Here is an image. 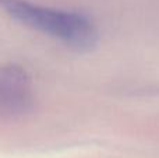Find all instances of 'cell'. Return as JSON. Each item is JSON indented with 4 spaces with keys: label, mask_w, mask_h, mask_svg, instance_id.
<instances>
[{
    "label": "cell",
    "mask_w": 159,
    "mask_h": 158,
    "mask_svg": "<svg viewBox=\"0 0 159 158\" xmlns=\"http://www.w3.org/2000/svg\"><path fill=\"white\" fill-rule=\"evenodd\" d=\"M0 8L22 25L61 41L80 52L89 50L98 41V31L80 13L46 7L28 0H0Z\"/></svg>",
    "instance_id": "6da1fadb"
},
{
    "label": "cell",
    "mask_w": 159,
    "mask_h": 158,
    "mask_svg": "<svg viewBox=\"0 0 159 158\" xmlns=\"http://www.w3.org/2000/svg\"><path fill=\"white\" fill-rule=\"evenodd\" d=\"M32 104V86L27 72L17 64L0 66V116H21Z\"/></svg>",
    "instance_id": "7a4b0ae2"
}]
</instances>
